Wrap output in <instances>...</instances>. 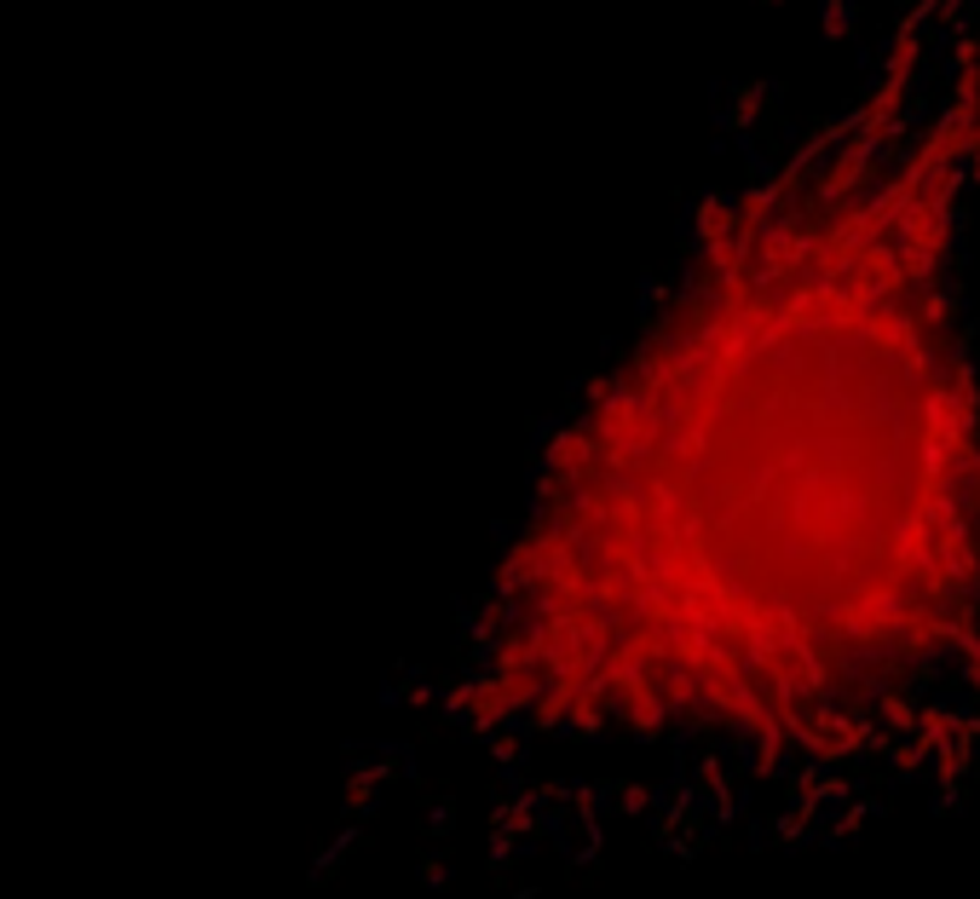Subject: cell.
Here are the masks:
<instances>
[{
    "mask_svg": "<svg viewBox=\"0 0 980 899\" xmlns=\"http://www.w3.org/2000/svg\"><path fill=\"white\" fill-rule=\"evenodd\" d=\"M980 0L698 202L542 439L450 657L473 727L848 756L980 704Z\"/></svg>",
    "mask_w": 980,
    "mask_h": 899,
    "instance_id": "cell-1",
    "label": "cell"
}]
</instances>
